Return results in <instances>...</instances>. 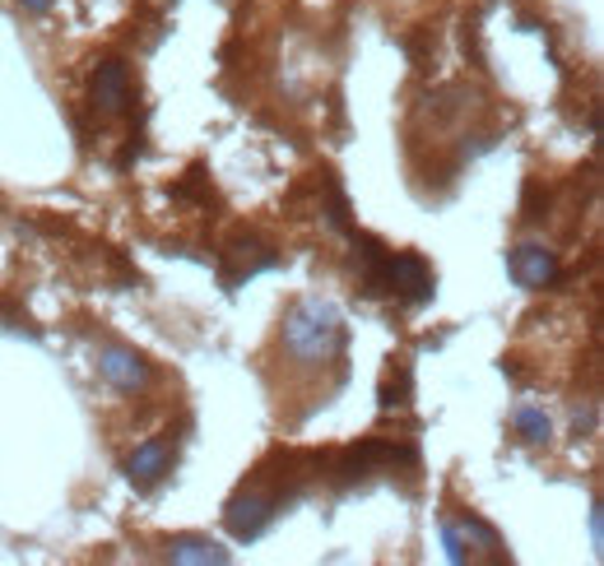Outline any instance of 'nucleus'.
<instances>
[{"label":"nucleus","mask_w":604,"mask_h":566,"mask_svg":"<svg viewBox=\"0 0 604 566\" xmlns=\"http://www.w3.org/2000/svg\"><path fill=\"white\" fill-rule=\"evenodd\" d=\"M354 242H358V288L367 298H396L404 307L433 302L437 275L428 269L419 251H391L377 238H367V232H354Z\"/></svg>","instance_id":"f257e3e1"},{"label":"nucleus","mask_w":604,"mask_h":566,"mask_svg":"<svg viewBox=\"0 0 604 566\" xmlns=\"http://www.w3.org/2000/svg\"><path fill=\"white\" fill-rule=\"evenodd\" d=\"M344 348V316L326 298H298L284 316V354L298 367H326Z\"/></svg>","instance_id":"f03ea898"},{"label":"nucleus","mask_w":604,"mask_h":566,"mask_svg":"<svg viewBox=\"0 0 604 566\" xmlns=\"http://www.w3.org/2000/svg\"><path fill=\"white\" fill-rule=\"evenodd\" d=\"M280 506H284V493H265V487L251 483V487H242V493L224 506V524H228L232 539L251 543V539L265 534V524L280 516Z\"/></svg>","instance_id":"7ed1b4c3"},{"label":"nucleus","mask_w":604,"mask_h":566,"mask_svg":"<svg viewBox=\"0 0 604 566\" xmlns=\"http://www.w3.org/2000/svg\"><path fill=\"white\" fill-rule=\"evenodd\" d=\"M172 455H178V441L172 437H149L145 446H135L126 460V478L135 493H153L172 474Z\"/></svg>","instance_id":"20e7f679"},{"label":"nucleus","mask_w":604,"mask_h":566,"mask_svg":"<svg viewBox=\"0 0 604 566\" xmlns=\"http://www.w3.org/2000/svg\"><path fill=\"white\" fill-rule=\"evenodd\" d=\"M89 97H93V107H99L103 116H122L130 107V97H135V84H130V66L126 61H103L99 70H93V84H89Z\"/></svg>","instance_id":"39448f33"},{"label":"nucleus","mask_w":604,"mask_h":566,"mask_svg":"<svg viewBox=\"0 0 604 566\" xmlns=\"http://www.w3.org/2000/svg\"><path fill=\"white\" fill-rule=\"evenodd\" d=\"M99 372H103L107 385L126 390V395L145 390L149 377H153V372H149V362H145V354H135V348H126V344H107V348H99Z\"/></svg>","instance_id":"423d86ee"},{"label":"nucleus","mask_w":604,"mask_h":566,"mask_svg":"<svg viewBox=\"0 0 604 566\" xmlns=\"http://www.w3.org/2000/svg\"><path fill=\"white\" fill-rule=\"evenodd\" d=\"M275 265H280V251H275V246H265V242H257V238H238V242L224 251V284L238 288L242 279L261 275V269H275Z\"/></svg>","instance_id":"0eeeda50"},{"label":"nucleus","mask_w":604,"mask_h":566,"mask_svg":"<svg viewBox=\"0 0 604 566\" xmlns=\"http://www.w3.org/2000/svg\"><path fill=\"white\" fill-rule=\"evenodd\" d=\"M506 265H512V279H516L521 288H531V292L549 288V284L558 279V256H554L549 246H539V242H521Z\"/></svg>","instance_id":"6e6552de"},{"label":"nucleus","mask_w":604,"mask_h":566,"mask_svg":"<svg viewBox=\"0 0 604 566\" xmlns=\"http://www.w3.org/2000/svg\"><path fill=\"white\" fill-rule=\"evenodd\" d=\"M163 557L178 562V566H228V562H232L228 548H219L214 539H201V534H178V539H168Z\"/></svg>","instance_id":"1a4fd4ad"},{"label":"nucleus","mask_w":604,"mask_h":566,"mask_svg":"<svg viewBox=\"0 0 604 566\" xmlns=\"http://www.w3.org/2000/svg\"><path fill=\"white\" fill-rule=\"evenodd\" d=\"M512 423H516V432H521L525 446H549V441H554V423H549V414H544V408L521 404L516 414H512Z\"/></svg>","instance_id":"9d476101"},{"label":"nucleus","mask_w":604,"mask_h":566,"mask_svg":"<svg viewBox=\"0 0 604 566\" xmlns=\"http://www.w3.org/2000/svg\"><path fill=\"white\" fill-rule=\"evenodd\" d=\"M460 539H465V543H479V548H502L498 530H493V524H483L479 516H465V520H460Z\"/></svg>","instance_id":"9b49d317"},{"label":"nucleus","mask_w":604,"mask_h":566,"mask_svg":"<svg viewBox=\"0 0 604 566\" xmlns=\"http://www.w3.org/2000/svg\"><path fill=\"white\" fill-rule=\"evenodd\" d=\"M544 209H549V190H544L539 182H525V195H521V219L525 223H539Z\"/></svg>","instance_id":"f8f14e48"},{"label":"nucleus","mask_w":604,"mask_h":566,"mask_svg":"<svg viewBox=\"0 0 604 566\" xmlns=\"http://www.w3.org/2000/svg\"><path fill=\"white\" fill-rule=\"evenodd\" d=\"M442 543H446V557H452V562H465V539H460L456 524H442Z\"/></svg>","instance_id":"ddd939ff"},{"label":"nucleus","mask_w":604,"mask_h":566,"mask_svg":"<svg viewBox=\"0 0 604 566\" xmlns=\"http://www.w3.org/2000/svg\"><path fill=\"white\" fill-rule=\"evenodd\" d=\"M591 543H595V548L604 543V516H600V501L591 506Z\"/></svg>","instance_id":"4468645a"},{"label":"nucleus","mask_w":604,"mask_h":566,"mask_svg":"<svg viewBox=\"0 0 604 566\" xmlns=\"http://www.w3.org/2000/svg\"><path fill=\"white\" fill-rule=\"evenodd\" d=\"M595 432V414L586 408V414H577V437H591Z\"/></svg>","instance_id":"2eb2a0df"},{"label":"nucleus","mask_w":604,"mask_h":566,"mask_svg":"<svg viewBox=\"0 0 604 566\" xmlns=\"http://www.w3.org/2000/svg\"><path fill=\"white\" fill-rule=\"evenodd\" d=\"M19 5H24L29 14H47V10L56 5V0H19Z\"/></svg>","instance_id":"dca6fc26"}]
</instances>
